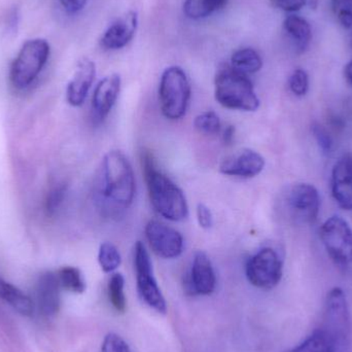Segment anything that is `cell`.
Wrapping results in <instances>:
<instances>
[{"mask_svg":"<svg viewBox=\"0 0 352 352\" xmlns=\"http://www.w3.org/2000/svg\"><path fill=\"white\" fill-rule=\"evenodd\" d=\"M135 192L131 163L121 151H109L103 158L97 184L99 204L109 212H120L131 206Z\"/></svg>","mask_w":352,"mask_h":352,"instance_id":"6da1fadb","label":"cell"},{"mask_svg":"<svg viewBox=\"0 0 352 352\" xmlns=\"http://www.w3.org/2000/svg\"><path fill=\"white\" fill-rule=\"evenodd\" d=\"M142 165L155 210L168 221H184L188 217V204L184 192L168 176L159 170L150 153L142 152Z\"/></svg>","mask_w":352,"mask_h":352,"instance_id":"7a4b0ae2","label":"cell"},{"mask_svg":"<svg viewBox=\"0 0 352 352\" xmlns=\"http://www.w3.org/2000/svg\"><path fill=\"white\" fill-rule=\"evenodd\" d=\"M215 100L226 109L256 111L260 107L254 85L248 74L231 65L219 68L214 80Z\"/></svg>","mask_w":352,"mask_h":352,"instance_id":"3957f363","label":"cell"},{"mask_svg":"<svg viewBox=\"0 0 352 352\" xmlns=\"http://www.w3.org/2000/svg\"><path fill=\"white\" fill-rule=\"evenodd\" d=\"M192 89L184 70L178 66L166 68L159 85V101L164 117L173 121L184 117Z\"/></svg>","mask_w":352,"mask_h":352,"instance_id":"277c9868","label":"cell"},{"mask_svg":"<svg viewBox=\"0 0 352 352\" xmlns=\"http://www.w3.org/2000/svg\"><path fill=\"white\" fill-rule=\"evenodd\" d=\"M51 47L45 39H29L21 47L10 66V78L12 86L25 89L30 86L47 64Z\"/></svg>","mask_w":352,"mask_h":352,"instance_id":"5b68a950","label":"cell"},{"mask_svg":"<svg viewBox=\"0 0 352 352\" xmlns=\"http://www.w3.org/2000/svg\"><path fill=\"white\" fill-rule=\"evenodd\" d=\"M134 268L140 299L155 311L166 314V300L155 278L150 254L142 241L136 242L134 246Z\"/></svg>","mask_w":352,"mask_h":352,"instance_id":"8992f818","label":"cell"},{"mask_svg":"<svg viewBox=\"0 0 352 352\" xmlns=\"http://www.w3.org/2000/svg\"><path fill=\"white\" fill-rule=\"evenodd\" d=\"M246 278L256 289H274L283 278V262L276 250L264 248L248 258L245 266Z\"/></svg>","mask_w":352,"mask_h":352,"instance_id":"52a82bcc","label":"cell"},{"mask_svg":"<svg viewBox=\"0 0 352 352\" xmlns=\"http://www.w3.org/2000/svg\"><path fill=\"white\" fill-rule=\"evenodd\" d=\"M320 237L331 260L340 267L352 261V230L345 219L334 215L327 219L320 229Z\"/></svg>","mask_w":352,"mask_h":352,"instance_id":"ba28073f","label":"cell"},{"mask_svg":"<svg viewBox=\"0 0 352 352\" xmlns=\"http://www.w3.org/2000/svg\"><path fill=\"white\" fill-rule=\"evenodd\" d=\"M326 322L324 330L334 340L336 352L346 349L351 333V318L346 296L340 287H335L327 296Z\"/></svg>","mask_w":352,"mask_h":352,"instance_id":"9c48e42d","label":"cell"},{"mask_svg":"<svg viewBox=\"0 0 352 352\" xmlns=\"http://www.w3.org/2000/svg\"><path fill=\"white\" fill-rule=\"evenodd\" d=\"M144 233L153 252L160 258L173 260L184 252V242L182 234L162 221L156 219L148 221Z\"/></svg>","mask_w":352,"mask_h":352,"instance_id":"30bf717a","label":"cell"},{"mask_svg":"<svg viewBox=\"0 0 352 352\" xmlns=\"http://www.w3.org/2000/svg\"><path fill=\"white\" fill-rule=\"evenodd\" d=\"M287 205L296 217L304 223H314L320 213V197L318 190L312 184H296L289 190Z\"/></svg>","mask_w":352,"mask_h":352,"instance_id":"8fae6325","label":"cell"},{"mask_svg":"<svg viewBox=\"0 0 352 352\" xmlns=\"http://www.w3.org/2000/svg\"><path fill=\"white\" fill-rule=\"evenodd\" d=\"M215 285L217 276L210 258L204 252H197L186 277V289L192 295L209 296L214 292Z\"/></svg>","mask_w":352,"mask_h":352,"instance_id":"7c38bea8","label":"cell"},{"mask_svg":"<svg viewBox=\"0 0 352 352\" xmlns=\"http://www.w3.org/2000/svg\"><path fill=\"white\" fill-rule=\"evenodd\" d=\"M265 164L260 153L245 148L226 158L219 165V173L233 177L252 178L262 173Z\"/></svg>","mask_w":352,"mask_h":352,"instance_id":"4fadbf2b","label":"cell"},{"mask_svg":"<svg viewBox=\"0 0 352 352\" xmlns=\"http://www.w3.org/2000/svg\"><path fill=\"white\" fill-rule=\"evenodd\" d=\"M121 76L117 74L105 76L95 88L92 98V116L94 121H104L117 103L121 92Z\"/></svg>","mask_w":352,"mask_h":352,"instance_id":"5bb4252c","label":"cell"},{"mask_svg":"<svg viewBox=\"0 0 352 352\" xmlns=\"http://www.w3.org/2000/svg\"><path fill=\"white\" fill-rule=\"evenodd\" d=\"M138 27V12L129 10L105 30L100 39L101 47L109 51L123 49L133 39Z\"/></svg>","mask_w":352,"mask_h":352,"instance_id":"9a60e30c","label":"cell"},{"mask_svg":"<svg viewBox=\"0 0 352 352\" xmlns=\"http://www.w3.org/2000/svg\"><path fill=\"white\" fill-rule=\"evenodd\" d=\"M96 76V66L89 58H82L66 89V99L72 107L84 104Z\"/></svg>","mask_w":352,"mask_h":352,"instance_id":"2e32d148","label":"cell"},{"mask_svg":"<svg viewBox=\"0 0 352 352\" xmlns=\"http://www.w3.org/2000/svg\"><path fill=\"white\" fill-rule=\"evenodd\" d=\"M61 285L58 280L57 274L45 272L39 276L36 283V303L39 311L45 316H54L60 309V291Z\"/></svg>","mask_w":352,"mask_h":352,"instance_id":"e0dca14e","label":"cell"},{"mask_svg":"<svg viewBox=\"0 0 352 352\" xmlns=\"http://www.w3.org/2000/svg\"><path fill=\"white\" fill-rule=\"evenodd\" d=\"M332 194L339 206L352 209V156L341 158L332 171Z\"/></svg>","mask_w":352,"mask_h":352,"instance_id":"ac0fdd59","label":"cell"},{"mask_svg":"<svg viewBox=\"0 0 352 352\" xmlns=\"http://www.w3.org/2000/svg\"><path fill=\"white\" fill-rule=\"evenodd\" d=\"M283 29L293 41L298 53H304L308 49L312 38V31L307 20L295 14L287 16L283 22Z\"/></svg>","mask_w":352,"mask_h":352,"instance_id":"d6986e66","label":"cell"},{"mask_svg":"<svg viewBox=\"0 0 352 352\" xmlns=\"http://www.w3.org/2000/svg\"><path fill=\"white\" fill-rule=\"evenodd\" d=\"M0 299L12 306L18 314L28 318L33 316L34 302L18 287L2 278H0Z\"/></svg>","mask_w":352,"mask_h":352,"instance_id":"ffe728a7","label":"cell"},{"mask_svg":"<svg viewBox=\"0 0 352 352\" xmlns=\"http://www.w3.org/2000/svg\"><path fill=\"white\" fill-rule=\"evenodd\" d=\"M231 66L244 74H252L260 72L263 60L260 54L252 47L237 50L231 57Z\"/></svg>","mask_w":352,"mask_h":352,"instance_id":"44dd1931","label":"cell"},{"mask_svg":"<svg viewBox=\"0 0 352 352\" xmlns=\"http://www.w3.org/2000/svg\"><path fill=\"white\" fill-rule=\"evenodd\" d=\"M285 352H336L332 337L324 329L318 330L295 349Z\"/></svg>","mask_w":352,"mask_h":352,"instance_id":"7402d4cb","label":"cell"},{"mask_svg":"<svg viewBox=\"0 0 352 352\" xmlns=\"http://www.w3.org/2000/svg\"><path fill=\"white\" fill-rule=\"evenodd\" d=\"M227 2L228 0H186L184 14L192 20H200L221 10Z\"/></svg>","mask_w":352,"mask_h":352,"instance_id":"603a6c76","label":"cell"},{"mask_svg":"<svg viewBox=\"0 0 352 352\" xmlns=\"http://www.w3.org/2000/svg\"><path fill=\"white\" fill-rule=\"evenodd\" d=\"M56 274L62 289L74 294H82L86 291V281L80 269L66 266L60 269Z\"/></svg>","mask_w":352,"mask_h":352,"instance_id":"cb8c5ba5","label":"cell"},{"mask_svg":"<svg viewBox=\"0 0 352 352\" xmlns=\"http://www.w3.org/2000/svg\"><path fill=\"white\" fill-rule=\"evenodd\" d=\"M124 287H125V278L123 275L121 273H115L111 275L107 285L109 299L113 307L120 314H124L127 307Z\"/></svg>","mask_w":352,"mask_h":352,"instance_id":"d4e9b609","label":"cell"},{"mask_svg":"<svg viewBox=\"0 0 352 352\" xmlns=\"http://www.w3.org/2000/svg\"><path fill=\"white\" fill-rule=\"evenodd\" d=\"M98 262L103 272L113 273L121 266V252L111 242H104L99 248Z\"/></svg>","mask_w":352,"mask_h":352,"instance_id":"484cf974","label":"cell"},{"mask_svg":"<svg viewBox=\"0 0 352 352\" xmlns=\"http://www.w3.org/2000/svg\"><path fill=\"white\" fill-rule=\"evenodd\" d=\"M194 126L199 133L204 135H217L221 130V119L214 111H205L197 116Z\"/></svg>","mask_w":352,"mask_h":352,"instance_id":"4316f807","label":"cell"},{"mask_svg":"<svg viewBox=\"0 0 352 352\" xmlns=\"http://www.w3.org/2000/svg\"><path fill=\"white\" fill-rule=\"evenodd\" d=\"M332 10L343 28H352V0H332Z\"/></svg>","mask_w":352,"mask_h":352,"instance_id":"83f0119b","label":"cell"},{"mask_svg":"<svg viewBox=\"0 0 352 352\" xmlns=\"http://www.w3.org/2000/svg\"><path fill=\"white\" fill-rule=\"evenodd\" d=\"M289 90L298 97H303L307 94L309 89V76L307 72L301 68H298L289 76Z\"/></svg>","mask_w":352,"mask_h":352,"instance_id":"f1b7e54d","label":"cell"},{"mask_svg":"<svg viewBox=\"0 0 352 352\" xmlns=\"http://www.w3.org/2000/svg\"><path fill=\"white\" fill-rule=\"evenodd\" d=\"M66 190H67V188H66L64 184H58V186H54L50 190L49 194H47V201H45V209H47L49 214L55 213L58 208H59L60 205L63 203Z\"/></svg>","mask_w":352,"mask_h":352,"instance_id":"f546056e","label":"cell"},{"mask_svg":"<svg viewBox=\"0 0 352 352\" xmlns=\"http://www.w3.org/2000/svg\"><path fill=\"white\" fill-rule=\"evenodd\" d=\"M101 352H131L127 343L115 333H109L103 339Z\"/></svg>","mask_w":352,"mask_h":352,"instance_id":"4dcf8cb0","label":"cell"},{"mask_svg":"<svg viewBox=\"0 0 352 352\" xmlns=\"http://www.w3.org/2000/svg\"><path fill=\"white\" fill-rule=\"evenodd\" d=\"M312 134L318 142V146L324 154H330L333 148V140L329 132L320 124L312 126Z\"/></svg>","mask_w":352,"mask_h":352,"instance_id":"1f68e13d","label":"cell"},{"mask_svg":"<svg viewBox=\"0 0 352 352\" xmlns=\"http://www.w3.org/2000/svg\"><path fill=\"white\" fill-rule=\"evenodd\" d=\"M197 221L202 229L208 230L213 226V215L205 204H198L196 209Z\"/></svg>","mask_w":352,"mask_h":352,"instance_id":"d6a6232c","label":"cell"},{"mask_svg":"<svg viewBox=\"0 0 352 352\" xmlns=\"http://www.w3.org/2000/svg\"><path fill=\"white\" fill-rule=\"evenodd\" d=\"M271 4L285 12H298L305 6L306 0H270Z\"/></svg>","mask_w":352,"mask_h":352,"instance_id":"836d02e7","label":"cell"},{"mask_svg":"<svg viewBox=\"0 0 352 352\" xmlns=\"http://www.w3.org/2000/svg\"><path fill=\"white\" fill-rule=\"evenodd\" d=\"M59 1L66 12L69 14H76L86 6L88 0H59Z\"/></svg>","mask_w":352,"mask_h":352,"instance_id":"e575fe53","label":"cell"},{"mask_svg":"<svg viewBox=\"0 0 352 352\" xmlns=\"http://www.w3.org/2000/svg\"><path fill=\"white\" fill-rule=\"evenodd\" d=\"M234 138H235V128L233 126H227V128L223 131V135H221L223 144L226 146H230L233 142Z\"/></svg>","mask_w":352,"mask_h":352,"instance_id":"d590c367","label":"cell"},{"mask_svg":"<svg viewBox=\"0 0 352 352\" xmlns=\"http://www.w3.org/2000/svg\"><path fill=\"white\" fill-rule=\"evenodd\" d=\"M345 80L352 87V60L346 64L344 68Z\"/></svg>","mask_w":352,"mask_h":352,"instance_id":"8d00e7d4","label":"cell"},{"mask_svg":"<svg viewBox=\"0 0 352 352\" xmlns=\"http://www.w3.org/2000/svg\"><path fill=\"white\" fill-rule=\"evenodd\" d=\"M318 2H320V0H308V4H309L311 10H316L318 8Z\"/></svg>","mask_w":352,"mask_h":352,"instance_id":"74e56055","label":"cell"},{"mask_svg":"<svg viewBox=\"0 0 352 352\" xmlns=\"http://www.w3.org/2000/svg\"><path fill=\"white\" fill-rule=\"evenodd\" d=\"M349 45H351V47H352V30L351 32V35H349Z\"/></svg>","mask_w":352,"mask_h":352,"instance_id":"f35d334b","label":"cell"}]
</instances>
